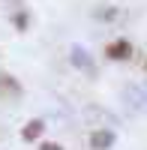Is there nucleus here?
Listing matches in <instances>:
<instances>
[{
    "instance_id": "1",
    "label": "nucleus",
    "mask_w": 147,
    "mask_h": 150,
    "mask_svg": "<svg viewBox=\"0 0 147 150\" xmlns=\"http://www.w3.org/2000/svg\"><path fill=\"white\" fill-rule=\"evenodd\" d=\"M114 144V132L111 129H96L93 135H90V147L93 150H108Z\"/></svg>"
},
{
    "instance_id": "2",
    "label": "nucleus",
    "mask_w": 147,
    "mask_h": 150,
    "mask_svg": "<svg viewBox=\"0 0 147 150\" xmlns=\"http://www.w3.org/2000/svg\"><path fill=\"white\" fill-rule=\"evenodd\" d=\"M105 54L111 57V60H126V57L132 54V45H129L126 39H117V42H111V45L105 48Z\"/></svg>"
},
{
    "instance_id": "3",
    "label": "nucleus",
    "mask_w": 147,
    "mask_h": 150,
    "mask_svg": "<svg viewBox=\"0 0 147 150\" xmlns=\"http://www.w3.org/2000/svg\"><path fill=\"white\" fill-rule=\"evenodd\" d=\"M0 93H3V96H21V84L18 81H12L9 78V75H3V72H0Z\"/></svg>"
},
{
    "instance_id": "4",
    "label": "nucleus",
    "mask_w": 147,
    "mask_h": 150,
    "mask_svg": "<svg viewBox=\"0 0 147 150\" xmlns=\"http://www.w3.org/2000/svg\"><path fill=\"white\" fill-rule=\"evenodd\" d=\"M42 129H45V123H42V120H30L27 126L21 129V138H24V141H36V138L42 135Z\"/></svg>"
},
{
    "instance_id": "5",
    "label": "nucleus",
    "mask_w": 147,
    "mask_h": 150,
    "mask_svg": "<svg viewBox=\"0 0 147 150\" xmlns=\"http://www.w3.org/2000/svg\"><path fill=\"white\" fill-rule=\"evenodd\" d=\"M72 60H75V66H87V69H93V63L87 60V51H81L78 45L72 48Z\"/></svg>"
},
{
    "instance_id": "6",
    "label": "nucleus",
    "mask_w": 147,
    "mask_h": 150,
    "mask_svg": "<svg viewBox=\"0 0 147 150\" xmlns=\"http://www.w3.org/2000/svg\"><path fill=\"white\" fill-rule=\"evenodd\" d=\"M39 150H63V147H60V144H54V141H45Z\"/></svg>"
}]
</instances>
